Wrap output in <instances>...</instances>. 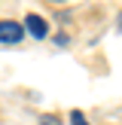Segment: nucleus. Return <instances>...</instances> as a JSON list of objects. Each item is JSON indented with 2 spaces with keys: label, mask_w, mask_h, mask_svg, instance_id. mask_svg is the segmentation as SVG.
Returning a JSON list of instances; mask_svg holds the SVG:
<instances>
[{
  "label": "nucleus",
  "mask_w": 122,
  "mask_h": 125,
  "mask_svg": "<svg viewBox=\"0 0 122 125\" xmlns=\"http://www.w3.org/2000/svg\"><path fill=\"white\" fill-rule=\"evenodd\" d=\"M49 3H64V0H49Z\"/></svg>",
  "instance_id": "nucleus-6"
},
{
  "label": "nucleus",
  "mask_w": 122,
  "mask_h": 125,
  "mask_svg": "<svg viewBox=\"0 0 122 125\" xmlns=\"http://www.w3.org/2000/svg\"><path fill=\"white\" fill-rule=\"evenodd\" d=\"M40 125H61L55 116H40Z\"/></svg>",
  "instance_id": "nucleus-4"
},
{
  "label": "nucleus",
  "mask_w": 122,
  "mask_h": 125,
  "mask_svg": "<svg viewBox=\"0 0 122 125\" xmlns=\"http://www.w3.org/2000/svg\"><path fill=\"white\" fill-rule=\"evenodd\" d=\"M24 37V28L18 21H12V18H3L0 21V46H12V43H18Z\"/></svg>",
  "instance_id": "nucleus-1"
},
{
  "label": "nucleus",
  "mask_w": 122,
  "mask_h": 125,
  "mask_svg": "<svg viewBox=\"0 0 122 125\" xmlns=\"http://www.w3.org/2000/svg\"><path fill=\"white\" fill-rule=\"evenodd\" d=\"M70 125H89V119H85L79 110H73V113H70Z\"/></svg>",
  "instance_id": "nucleus-3"
},
{
  "label": "nucleus",
  "mask_w": 122,
  "mask_h": 125,
  "mask_svg": "<svg viewBox=\"0 0 122 125\" xmlns=\"http://www.w3.org/2000/svg\"><path fill=\"white\" fill-rule=\"evenodd\" d=\"M116 28H119V31H122V12H119V18H116Z\"/></svg>",
  "instance_id": "nucleus-5"
},
{
  "label": "nucleus",
  "mask_w": 122,
  "mask_h": 125,
  "mask_svg": "<svg viewBox=\"0 0 122 125\" xmlns=\"http://www.w3.org/2000/svg\"><path fill=\"white\" fill-rule=\"evenodd\" d=\"M24 28H28L30 37H37V40H43V37L49 34V24L43 15H37V12H30V15H24Z\"/></svg>",
  "instance_id": "nucleus-2"
}]
</instances>
